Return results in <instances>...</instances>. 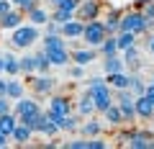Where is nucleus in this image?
<instances>
[{
	"label": "nucleus",
	"mask_w": 154,
	"mask_h": 149,
	"mask_svg": "<svg viewBox=\"0 0 154 149\" xmlns=\"http://www.w3.org/2000/svg\"><path fill=\"white\" fill-rule=\"evenodd\" d=\"M121 57H123V62H126L128 70H139V46L136 44H131L128 49H123Z\"/></svg>",
	"instance_id": "nucleus-26"
},
{
	"label": "nucleus",
	"mask_w": 154,
	"mask_h": 149,
	"mask_svg": "<svg viewBox=\"0 0 154 149\" xmlns=\"http://www.w3.org/2000/svg\"><path fill=\"white\" fill-rule=\"evenodd\" d=\"M77 5H80V0H59V3H57V5H51V8H62V11L75 13V11H77Z\"/></svg>",
	"instance_id": "nucleus-34"
},
{
	"label": "nucleus",
	"mask_w": 154,
	"mask_h": 149,
	"mask_svg": "<svg viewBox=\"0 0 154 149\" xmlns=\"http://www.w3.org/2000/svg\"><path fill=\"white\" fill-rule=\"evenodd\" d=\"M49 110H54V113H62V116L72 113V98L51 93V95H49Z\"/></svg>",
	"instance_id": "nucleus-13"
},
{
	"label": "nucleus",
	"mask_w": 154,
	"mask_h": 149,
	"mask_svg": "<svg viewBox=\"0 0 154 149\" xmlns=\"http://www.w3.org/2000/svg\"><path fill=\"white\" fill-rule=\"evenodd\" d=\"M23 95H26V82L18 80V77H8V82H5V98L18 100V98H23Z\"/></svg>",
	"instance_id": "nucleus-18"
},
{
	"label": "nucleus",
	"mask_w": 154,
	"mask_h": 149,
	"mask_svg": "<svg viewBox=\"0 0 154 149\" xmlns=\"http://www.w3.org/2000/svg\"><path fill=\"white\" fill-rule=\"evenodd\" d=\"M121 13L118 8H108V13H105V18H100L105 26V31H108V36H116L118 33V21H121Z\"/></svg>",
	"instance_id": "nucleus-19"
},
{
	"label": "nucleus",
	"mask_w": 154,
	"mask_h": 149,
	"mask_svg": "<svg viewBox=\"0 0 154 149\" xmlns=\"http://www.w3.org/2000/svg\"><path fill=\"white\" fill-rule=\"evenodd\" d=\"M26 82L31 85L33 95H51L57 90V82L59 80L51 77L49 72H44V75H26Z\"/></svg>",
	"instance_id": "nucleus-6"
},
{
	"label": "nucleus",
	"mask_w": 154,
	"mask_h": 149,
	"mask_svg": "<svg viewBox=\"0 0 154 149\" xmlns=\"http://www.w3.org/2000/svg\"><path fill=\"white\" fill-rule=\"evenodd\" d=\"M98 54H103V57H113V54H118V44H116V36H105L103 44L98 46Z\"/></svg>",
	"instance_id": "nucleus-28"
},
{
	"label": "nucleus",
	"mask_w": 154,
	"mask_h": 149,
	"mask_svg": "<svg viewBox=\"0 0 154 149\" xmlns=\"http://www.w3.org/2000/svg\"><path fill=\"white\" fill-rule=\"evenodd\" d=\"M128 90L134 93V98H136V95H144V90H146V80L139 77L136 72H131V82H128Z\"/></svg>",
	"instance_id": "nucleus-30"
},
{
	"label": "nucleus",
	"mask_w": 154,
	"mask_h": 149,
	"mask_svg": "<svg viewBox=\"0 0 154 149\" xmlns=\"http://www.w3.org/2000/svg\"><path fill=\"white\" fill-rule=\"evenodd\" d=\"M67 75H69L72 80H85V75H88V67H82V64H75V62H72V64L67 67Z\"/></svg>",
	"instance_id": "nucleus-32"
},
{
	"label": "nucleus",
	"mask_w": 154,
	"mask_h": 149,
	"mask_svg": "<svg viewBox=\"0 0 154 149\" xmlns=\"http://www.w3.org/2000/svg\"><path fill=\"white\" fill-rule=\"evenodd\" d=\"M141 13H144V18H146V21H154V3H149L146 8H141Z\"/></svg>",
	"instance_id": "nucleus-38"
},
{
	"label": "nucleus",
	"mask_w": 154,
	"mask_h": 149,
	"mask_svg": "<svg viewBox=\"0 0 154 149\" xmlns=\"http://www.w3.org/2000/svg\"><path fill=\"white\" fill-rule=\"evenodd\" d=\"M11 3H13V8H18V11H23V13H26L28 8H33V5H36L38 0H11Z\"/></svg>",
	"instance_id": "nucleus-35"
},
{
	"label": "nucleus",
	"mask_w": 154,
	"mask_h": 149,
	"mask_svg": "<svg viewBox=\"0 0 154 149\" xmlns=\"http://www.w3.org/2000/svg\"><path fill=\"white\" fill-rule=\"evenodd\" d=\"M149 3H152V0H134V8H136V11H141V8H146Z\"/></svg>",
	"instance_id": "nucleus-42"
},
{
	"label": "nucleus",
	"mask_w": 154,
	"mask_h": 149,
	"mask_svg": "<svg viewBox=\"0 0 154 149\" xmlns=\"http://www.w3.org/2000/svg\"><path fill=\"white\" fill-rule=\"evenodd\" d=\"M144 95H146V100L154 105V85H152V82H146V90H144Z\"/></svg>",
	"instance_id": "nucleus-39"
},
{
	"label": "nucleus",
	"mask_w": 154,
	"mask_h": 149,
	"mask_svg": "<svg viewBox=\"0 0 154 149\" xmlns=\"http://www.w3.org/2000/svg\"><path fill=\"white\" fill-rule=\"evenodd\" d=\"M31 139H33L31 126H26V123H16V129H13V134H11V141H16L18 147H26Z\"/></svg>",
	"instance_id": "nucleus-21"
},
{
	"label": "nucleus",
	"mask_w": 154,
	"mask_h": 149,
	"mask_svg": "<svg viewBox=\"0 0 154 149\" xmlns=\"http://www.w3.org/2000/svg\"><path fill=\"white\" fill-rule=\"evenodd\" d=\"M146 51L154 57V33H149V39H146Z\"/></svg>",
	"instance_id": "nucleus-41"
},
{
	"label": "nucleus",
	"mask_w": 154,
	"mask_h": 149,
	"mask_svg": "<svg viewBox=\"0 0 154 149\" xmlns=\"http://www.w3.org/2000/svg\"><path fill=\"white\" fill-rule=\"evenodd\" d=\"M152 85H154V77H152Z\"/></svg>",
	"instance_id": "nucleus-45"
},
{
	"label": "nucleus",
	"mask_w": 154,
	"mask_h": 149,
	"mask_svg": "<svg viewBox=\"0 0 154 149\" xmlns=\"http://www.w3.org/2000/svg\"><path fill=\"white\" fill-rule=\"evenodd\" d=\"M105 82L110 85L113 90H126L128 82H131V72H113V75H105Z\"/></svg>",
	"instance_id": "nucleus-22"
},
{
	"label": "nucleus",
	"mask_w": 154,
	"mask_h": 149,
	"mask_svg": "<svg viewBox=\"0 0 154 149\" xmlns=\"http://www.w3.org/2000/svg\"><path fill=\"white\" fill-rule=\"evenodd\" d=\"M8 110H13V100L5 98V95H0V116H3V113H8Z\"/></svg>",
	"instance_id": "nucleus-37"
},
{
	"label": "nucleus",
	"mask_w": 154,
	"mask_h": 149,
	"mask_svg": "<svg viewBox=\"0 0 154 149\" xmlns=\"http://www.w3.org/2000/svg\"><path fill=\"white\" fill-rule=\"evenodd\" d=\"M33 59H36V75H44V72H49V70H51V62L46 59L44 49L36 51V54H33Z\"/></svg>",
	"instance_id": "nucleus-31"
},
{
	"label": "nucleus",
	"mask_w": 154,
	"mask_h": 149,
	"mask_svg": "<svg viewBox=\"0 0 154 149\" xmlns=\"http://www.w3.org/2000/svg\"><path fill=\"white\" fill-rule=\"evenodd\" d=\"M82 28H85V23L80 18H69V21H64L59 26V33L67 41H75V39H82Z\"/></svg>",
	"instance_id": "nucleus-8"
},
{
	"label": "nucleus",
	"mask_w": 154,
	"mask_h": 149,
	"mask_svg": "<svg viewBox=\"0 0 154 149\" xmlns=\"http://www.w3.org/2000/svg\"><path fill=\"white\" fill-rule=\"evenodd\" d=\"M134 110H136V118H141V121H152L154 118V105L146 100V95L134 98Z\"/></svg>",
	"instance_id": "nucleus-11"
},
{
	"label": "nucleus",
	"mask_w": 154,
	"mask_h": 149,
	"mask_svg": "<svg viewBox=\"0 0 154 149\" xmlns=\"http://www.w3.org/2000/svg\"><path fill=\"white\" fill-rule=\"evenodd\" d=\"M41 49H67V39L62 33H41Z\"/></svg>",
	"instance_id": "nucleus-23"
},
{
	"label": "nucleus",
	"mask_w": 154,
	"mask_h": 149,
	"mask_svg": "<svg viewBox=\"0 0 154 149\" xmlns=\"http://www.w3.org/2000/svg\"><path fill=\"white\" fill-rule=\"evenodd\" d=\"M126 62H123L121 54H113V57H103V72L105 75H113V72H126Z\"/></svg>",
	"instance_id": "nucleus-20"
},
{
	"label": "nucleus",
	"mask_w": 154,
	"mask_h": 149,
	"mask_svg": "<svg viewBox=\"0 0 154 149\" xmlns=\"http://www.w3.org/2000/svg\"><path fill=\"white\" fill-rule=\"evenodd\" d=\"M16 123H18L16 113H13V110H8V113H3V116H0V131L5 134V136H11L13 129H16Z\"/></svg>",
	"instance_id": "nucleus-27"
},
{
	"label": "nucleus",
	"mask_w": 154,
	"mask_h": 149,
	"mask_svg": "<svg viewBox=\"0 0 154 149\" xmlns=\"http://www.w3.org/2000/svg\"><path fill=\"white\" fill-rule=\"evenodd\" d=\"M23 18H26V13H23V11L11 8L5 16H0V28H3V31H13V28H18L23 23Z\"/></svg>",
	"instance_id": "nucleus-9"
},
{
	"label": "nucleus",
	"mask_w": 154,
	"mask_h": 149,
	"mask_svg": "<svg viewBox=\"0 0 154 149\" xmlns=\"http://www.w3.org/2000/svg\"><path fill=\"white\" fill-rule=\"evenodd\" d=\"M41 110H44V108H41L36 100L26 98V95H23V98H18V100H13V113H16L18 123H26V126H31Z\"/></svg>",
	"instance_id": "nucleus-3"
},
{
	"label": "nucleus",
	"mask_w": 154,
	"mask_h": 149,
	"mask_svg": "<svg viewBox=\"0 0 154 149\" xmlns=\"http://www.w3.org/2000/svg\"><path fill=\"white\" fill-rule=\"evenodd\" d=\"M18 64H21V75H36V59H33V54L18 57Z\"/></svg>",
	"instance_id": "nucleus-29"
},
{
	"label": "nucleus",
	"mask_w": 154,
	"mask_h": 149,
	"mask_svg": "<svg viewBox=\"0 0 154 149\" xmlns=\"http://www.w3.org/2000/svg\"><path fill=\"white\" fill-rule=\"evenodd\" d=\"M3 64H5V70H3L5 77H18V75H21V64H18V57L16 54L5 51V54H3Z\"/></svg>",
	"instance_id": "nucleus-24"
},
{
	"label": "nucleus",
	"mask_w": 154,
	"mask_h": 149,
	"mask_svg": "<svg viewBox=\"0 0 154 149\" xmlns=\"http://www.w3.org/2000/svg\"><path fill=\"white\" fill-rule=\"evenodd\" d=\"M49 13H51V11H46V5H41V3H36L33 8H28V11H26V21H28V23H33V26H38V28H41V26H44L46 21H49Z\"/></svg>",
	"instance_id": "nucleus-10"
},
{
	"label": "nucleus",
	"mask_w": 154,
	"mask_h": 149,
	"mask_svg": "<svg viewBox=\"0 0 154 149\" xmlns=\"http://www.w3.org/2000/svg\"><path fill=\"white\" fill-rule=\"evenodd\" d=\"M108 147V141H103L100 136H90L88 139V149H105Z\"/></svg>",
	"instance_id": "nucleus-36"
},
{
	"label": "nucleus",
	"mask_w": 154,
	"mask_h": 149,
	"mask_svg": "<svg viewBox=\"0 0 154 149\" xmlns=\"http://www.w3.org/2000/svg\"><path fill=\"white\" fill-rule=\"evenodd\" d=\"M100 116H103V121H108V126H116V129L126 123V121H123V113H121V108H118V103H116V100L103 110V113H100Z\"/></svg>",
	"instance_id": "nucleus-15"
},
{
	"label": "nucleus",
	"mask_w": 154,
	"mask_h": 149,
	"mask_svg": "<svg viewBox=\"0 0 154 149\" xmlns=\"http://www.w3.org/2000/svg\"><path fill=\"white\" fill-rule=\"evenodd\" d=\"M146 26H149V21L144 18L141 11H136V8L121 13V21H118V31H131V33H136V36H144V33H146Z\"/></svg>",
	"instance_id": "nucleus-4"
},
{
	"label": "nucleus",
	"mask_w": 154,
	"mask_h": 149,
	"mask_svg": "<svg viewBox=\"0 0 154 149\" xmlns=\"http://www.w3.org/2000/svg\"><path fill=\"white\" fill-rule=\"evenodd\" d=\"M11 8H13V3H11V0H0V16H5V13L11 11Z\"/></svg>",
	"instance_id": "nucleus-40"
},
{
	"label": "nucleus",
	"mask_w": 154,
	"mask_h": 149,
	"mask_svg": "<svg viewBox=\"0 0 154 149\" xmlns=\"http://www.w3.org/2000/svg\"><path fill=\"white\" fill-rule=\"evenodd\" d=\"M85 93L93 98L95 110H98V113H103V110L108 108L110 103H113V93H110V85L105 82V77H100V75H95V77H90V80H88V88H85Z\"/></svg>",
	"instance_id": "nucleus-2"
},
{
	"label": "nucleus",
	"mask_w": 154,
	"mask_h": 149,
	"mask_svg": "<svg viewBox=\"0 0 154 149\" xmlns=\"http://www.w3.org/2000/svg\"><path fill=\"white\" fill-rule=\"evenodd\" d=\"M100 13H103V5H100V0H80V5H77L75 11V18H80V21H95V18H100Z\"/></svg>",
	"instance_id": "nucleus-7"
},
{
	"label": "nucleus",
	"mask_w": 154,
	"mask_h": 149,
	"mask_svg": "<svg viewBox=\"0 0 154 149\" xmlns=\"http://www.w3.org/2000/svg\"><path fill=\"white\" fill-rule=\"evenodd\" d=\"M62 149H88V139H69V141H62Z\"/></svg>",
	"instance_id": "nucleus-33"
},
{
	"label": "nucleus",
	"mask_w": 154,
	"mask_h": 149,
	"mask_svg": "<svg viewBox=\"0 0 154 149\" xmlns=\"http://www.w3.org/2000/svg\"><path fill=\"white\" fill-rule=\"evenodd\" d=\"M8 144H11V136H5V134L0 131V149H5Z\"/></svg>",
	"instance_id": "nucleus-43"
},
{
	"label": "nucleus",
	"mask_w": 154,
	"mask_h": 149,
	"mask_svg": "<svg viewBox=\"0 0 154 149\" xmlns=\"http://www.w3.org/2000/svg\"><path fill=\"white\" fill-rule=\"evenodd\" d=\"M77 131L82 134L85 139H90V136H100V134H103V123H100L98 118H93V116H90L88 121L77 123Z\"/></svg>",
	"instance_id": "nucleus-16"
},
{
	"label": "nucleus",
	"mask_w": 154,
	"mask_h": 149,
	"mask_svg": "<svg viewBox=\"0 0 154 149\" xmlns=\"http://www.w3.org/2000/svg\"><path fill=\"white\" fill-rule=\"evenodd\" d=\"M75 108H77V116H80V118H90V116H95V113H98V110H95L93 98H90L88 93L80 95V100L75 103Z\"/></svg>",
	"instance_id": "nucleus-17"
},
{
	"label": "nucleus",
	"mask_w": 154,
	"mask_h": 149,
	"mask_svg": "<svg viewBox=\"0 0 154 149\" xmlns=\"http://www.w3.org/2000/svg\"><path fill=\"white\" fill-rule=\"evenodd\" d=\"M139 41V36L136 33H131V31H118L116 33V44H118V54H121L123 49H128L131 44H136Z\"/></svg>",
	"instance_id": "nucleus-25"
},
{
	"label": "nucleus",
	"mask_w": 154,
	"mask_h": 149,
	"mask_svg": "<svg viewBox=\"0 0 154 149\" xmlns=\"http://www.w3.org/2000/svg\"><path fill=\"white\" fill-rule=\"evenodd\" d=\"M44 54L51 62V67H69L72 64L69 49H44Z\"/></svg>",
	"instance_id": "nucleus-14"
},
{
	"label": "nucleus",
	"mask_w": 154,
	"mask_h": 149,
	"mask_svg": "<svg viewBox=\"0 0 154 149\" xmlns=\"http://www.w3.org/2000/svg\"><path fill=\"white\" fill-rule=\"evenodd\" d=\"M69 57H72V62H75V64L88 67V64H93V62L98 59V49H95V46H88V49H72Z\"/></svg>",
	"instance_id": "nucleus-12"
},
{
	"label": "nucleus",
	"mask_w": 154,
	"mask_h": 149,
	"mask_svg": "<svg viewBox=\"0 0 154 149\" xmlns=\"http://www.w3.org/2000/svg\"><path fill=\"white\" fill-rule=\"evenodd\" d=\"M36 41H41V28L33 26V23H21L18 28H13L11 31V39H8V46L11 49H31Z\"/></svg>",
	"instance_id": "nucleus-1"
},
{
	"label": "nucleus",
	"mask_w": 154,
	"mask_h": 149,
	"mask_svg": "<svg viewBox=\"0 0 154 149\" xmlns=\"http://www.w3.org/2000/svg\"><path fill=\"white\" fill-rule=\"evenodd\" d=\"M108 36V31H105L103 21L100 18H95V21H85V28H82V41L88 46H95L98 49L100 44H103V39Z\"/></svg>",
	"instance_id": "nucleus-5"
},
{
	"label": "nucleus",
	"mask_w": 154,
	"mask_h": 149,
	"mask_svg": "<svg viewBox=\"0 0 154 149\" xmlns=\"http://www.w3.org/2000/svg\"><path fill=\"white\" fill-rule=\"evenodd\" d=\"M46 3H49V5H57V3H59V0H46Z\"/></svg>",
	"instance_id": "nucleus-44"
}]
</instances>
